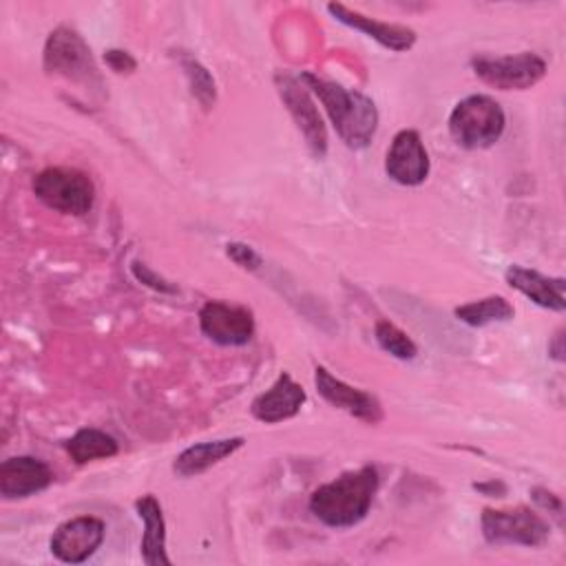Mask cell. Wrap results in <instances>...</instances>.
<instances>
[{"label": "cell", "instance_id": "obj_9", "mask_svg": "<svg viewBox=\"0 0 566 566\" xmlns=\"http://www.w3.org/2000/svg\"><path fill=\"white\" fill-rule=\"evenodd\" d=\"M276 86L281 93V99L285 102L292 119L296 122L301 135L305 137V144L310 153L321 159L327 153V130L318 115V108L310 95V88L303 84L301 77L279 75Z\"/></svg>", "mask_w": 566, "mask_h": 566}, {"label": "cell", "instance_id": "obj_5", "mask_svg": "<svg viewBox=\"0 0 566 566\" xmlns=\"http://www.w3.org/2000/svg\"><path fill=\"white\" fill-rule=\"evenodd\" d=\"M44 71L73 84L102 88V77L84 38L71 27H57L44 42Z\"/></svg>", "mask_w": 566, "mask_h": 566}, {"label": "cell", "instance_id": "obj_6", "mask_svg": "<svg viewBox=\"0 0 566 566\" xmlns=\"http://www.w3.org/2000/svg\"><path fill=\"white\" fill-rule=\"evenodd\" d=\"M482 535L489 544H517L537 548L548 542V522L526 506L515 509H484L480 517Z\"/></svg>", "mask_w": 566, "mask_h": 566}, {"label": "cell", "instance_id": "obj_28", "mask_svg": "<svg viewBox=\"0 0 566 566\" xmlns=\"http://www.w3.org/2000/svg\"><path fill=\"white\" fill-rule=\"evenodd\" d=\"M475 489L482 491V493H486V495H491V497H497L495 493H497V489L504 491V484H500V482H486V484H475Z\"/></svg>", "mask_w": 566, "mask_h": 566}, {"label": "cell", "instance_id": "obj_20", "mask_svg": "<svg viewBox=\"0 0 566 566\" xmlns=\"http://www.w3.org/2000/svg\"><path fill=\"white\" fill-rule=\"evenodd\" d=\"M455 318L460 323H467L471 327H484L489 323H504L511 321L515 310L513 305L504 298V296H486V298H478L464 305H458L453 310Z\"/></svg>", "mask_w": 566, "mask_h": 566}, {"label": "cell", "instance_id": "obj_18", "mask_svg": "<svg viewBox=\"0 0 566 566\" xmlns=\"http://www.w3.org/2000/svg\"><path fill=\"white\" fill-rule=\"evenodd\" d=\"M137 515L144 522V535H142V544H139V553L142 559L148 566H168L170 557L166 555V520L161 513V504L157 502L155 495L146 493L135 502Z\"/></svg>", "mask_w": 566, "mask_h": 566}, {"label": "cell", "instance_id": "obj_4", "mask_svg": "<svg viewBox=\"0 0 566 566\" xmlns=\"http://www.w3.org/2000/svg\"><path fill=\"white\" fill-rule=\"evenodd\" d=\"M31 188L46 208L71 217H84L95 203L93 179L84 170L71 166H49L40 170L33 177Z\"/></svg>", "mask_w": 566, "mask_h": 566}, {"label": "cell", "instance_id": "obj_10", "mask_svg": "<svg viewBox=\"0 0 566 566\" xmlns=\"http://www.w3.org/2000/svg\"><path fill=\"white\" fill-rule=\"evenodd\" d=\"M104 533L106 526L99 517L77 515L55 528L49 548L64 564H82L102 546Z\"/></svg>", "mask_w": 566, "mask_h": 566}, {"label": "cell", "instance_id": "obj_23", "mask_svg": "<svg viewBox=\"0 0 566 566\" xmlns=\"http://www.w3.org/2000/svg\"><path fill=\"white\" fill-rule=\"evenodd\" d=\"M226 254L243 270H259L263 259L261 254L248 245V243H239V241H232V243H226Z\"/></svg>", "mask_w": 566, "mask_h": 566}, {"label": "cell", "instance_id": "obj_3", "mask_svg": "<svg viewBox=\"0 0 566 566\" xmlns=\"http://www.w3.org/2000/svg\"><path fill=\"white\" fill-rule=\"evenodd\" d=\"M506 126L502 106L489 95H469L460 99L449 115V133L453 142L467 150L493 146Z\"/></svg>", "mask_w": 566, "mask_h": 566}, {"label": "cell", "instance_id": "obj_19", "mask_svg": "<svg viewBox=\"0 0 566 566\" xmlns=\"http://www.w3.org/2000/svg\"><path fill=\"white\" fill-rule=\"evenodd\" d=\"M64 451L69 453V458L75 464H88V462H95V460L113 458L119 451V444L111 433H106L102 429L84 427V429L75 431L64 442Z\"/></svg>", "mask_w": 566, "mask_h": 566}, {"label": "cell", "instance_id": "obj_7", "mask_svg": "<svg viewBox=\"0 0 566 566\" xmlns=\"http://www.w3.org/2000/svg\"><path fill=\"white\" fill-rule=\"evenodd\" d=\"M473 73L497 91H526L546 75V62L537 53L522 51L515 55H475Z\"/></svg>", "mask_w": 566, "mask_h": 566}, {"label": "cell", "instance_id": "obj_25", "mask_svg": "<svg viewBox=\"0 0 566 566\" xmlns=\"http://www.w3.org/2000/svg\"><path fill=\"white\" fill-rule=\"evenodd\" d=\"M104 62H106L108 69L115 71V73H133V71L137 69L135 57H133L128 51H122V49H108V51H104Z\"/></svg>", "mask_w": 566, "mask_h": 566}, {"label": "cell", "instance_id": "obj_8", "mask_svg": "<svg viewBox=\"0 0 566 566\" xmlns=\"http://www.w3.org/2000/svg\"><path fill=\"white\" fill-rule=\"evenodd\" d=\"M199 327L206 338L223 347L248 345L254 336L256 323L252 310L226 301H208L199 310Z\"/></svg>", "mask_w": 566, "mask_h": 566}, {"label": "cell", "instance_id": "obj_24", "mask_svg": "<svg viewBox=\"0 0 566 566\" xmlns=\"http://www.w3.org/2000/svg\"><path fill=\"white\" fill-rule=\"evenodd\" d=\"M130 270H133V276H135L139 283H144V285H148V287H153V290H157V292H164V294H175V292H177L175 285H170L166 279H161L155 270H150V268H148L146 263H142V261H133Z\"/></svg>", "mask_w": 566, "mask_h": 566}, {"label": "cell", "instance_id": "obj_27", "mask_svg": "<svg viewBox=\"0 0 566 566\" xmlns=\"http://www.w3.org/2000/svg\"><path fill=\"white\" fill-rule=\"evenodd\" d=\"M548 354L555 358V360H564V329H559L553 340L548 343Z\"/></svg>", "mask_w": 566, "mask_h": 566}, {"label": "cell", "instance_id": "obj_11", "mask_svg": "<svg viewBox=\"0 0 566 566\" xmlns=\"http://www.w3.org/2000/svg\"><path fill=\"white\" fill-rule=\"evenodd\" d=\"M429 153L413 128L398 130L385 157L387 175L400 186H420L429 177Z\"/></svg>", "mask_w": 566, "mask_h": 566}, {"label": "cell", "instance_id": "obj_15", "mask_svg": "<svg viewBox=\"0 0 566 566\" xmlns=\"http://www.w3.org/2000/svg\"><path fill=\"white\" fill-rule=\"evenodd\" d=\"M327 11L345 27L356 29L365 35H369L371 40H376L380 46L389 49V51H409L416 44V31L405 27V24H391V22H380L374 20L360 11L347 9L340 2H329Z\"/></svg>", "mask_w": 566, "mask_h": 566}, {"label": "cell", "instance_id": "obj_2", "mask_svg": "<svg viewBox=\"0 0 566 566\" xmlns=\"http://www.w3.org/2000/svg\"><path fill=\"white\" fill-rule=\"evenodd\" d=\"M303 84L318 97L338 137L349 148H365L378 128V111L371 97L314 73L301 75Z\"/></svg>", "mask_w": 566, "mask_h": 566}, {"label": "cell", "instance_id": "obj_12", "mask_svg": "<svg viewBox=\"0 0 566 566\" xmlns=\"http://www.w3.org/2000/svg\"><path fill=\"white\" fill-rule=\"evenodd\" d=\"M314 385H316V391L332 407L343 409L349 416H354V418H358V420H363L367 424H378L382 420V407H380L376 396L343 382L340 378H336L323 365L314 367Z\"/></svg>", "mask_w": 566, "mask_h": 566}, {"label": "cell", "instance_id": "obj_1", "mask_svg": "<svg viewBox=\"0 0 566 566\" xmlns=\"http://www.w3.org/2000/svg\"><path fill=\"white\" fill-rule=\"evenodd\" d=\"M376 491L378 471L371 464H365L314 489L310 495V511L325 526L349 528L365 520Z\"/></svg>", "mask_w": 566, "mask_h": 566}, {"label": "cell", "instance_id": "obj_13", "mask_svg": "<svg viewBox=\"0 0 566 566\" xmlns=\"http://www.w3.org/2000/svg\"><path fill=\"white\" fill-rule=\"evenodd\" d=\"M53 482L51 467L33 455H13L0 464V495L24 500L44 491Z\"/></svg>", "mask_w": 566, "mask_h": 566}, {"label": "cell", "instance_id": "obj_22", "mask_svg": "<svg viewBox=\"0 0 566 566\" xmlns=\"http://www.w3.org/2000/svg\"><path fill=\"white\" fill-rule=\"evenodd\" d=\"M181 66L186 71V77H188V84H190V93L192 97L203 106V108H210L217 99V86H214V80L210 75V71L195 57H188L184 55L181 57Z\"/></svg>", "mask_w": 566, "mask_h": 566}, {"label": "cell", "instance_id": "obj_26", "mask_svg": "<svg viewBox=\"0 0 566 566\" xmlns=\"http://www.w3.org/2000/svg\"><path fill=\"white\" fill-rule=\"evenodd\" d=\"M531 495H533V500H535L542 509H546L548 513L562 515V500H559L555 493H551V491H546V489H533Z\"/></svg>", "mask_w": 566, "mask_h": 566}, {"label": "cell", "instance_id": "obj_17", "mask_svg": "<svg viewBox=\"0 0 566 566\" xmlns=\"http://www.w3.org/2000/svg\"><path fill=\"white\" fill-rule=\"evenodd\" d=\"M243 444H245V440H243L241 436H234V438H219V440H208V442L190 444L188 449H184V451L175 458L172 471H175L179 478L199 475V473L208 471L210 467L219 464L221 460L230 458L232 453H237Z\"/></svg>", "mask_w": 566, "mask_h": 566}, {"label": "cell", "instance_id": "obj_14", "mask_svg": "<svg viewBox=\"0 0 566 566\" xmlns=\"http://www.w3.org/2000/svg\"><path fill=\"white\" fill-rule=\"evenodd\" d=\"M305 400H307L305 389L287 371H283L270 385V389H265L252 400L250 411L256 420L265 424H276L287 418H294L305 405Z\"/></svg>", "mask_w": 566, "mask_h": 566}, {"label": "cell", "instance_id": "obj_16", "mask_svg": "<svg viewBox=\"0 0 566 566\" xmlns=\"http://www.w3.org/2000/svg\"><path fill=\"white\" fill-rule=\"evenodd\" d=\"M504 279L513 290L522 292L535 305L553 312L566 310V281L562 276L553 279L524 265H509Z\"/></svg>", "mask_w": 566, "mask_h": 566}, {"label": "cell", "instance_id": "obj_21", "mask_svg": "<svg viewBox=\"0 0 566 566\" xmlns=\"http://www.w3.org/2000/svg\"><path fill=\"white\" fill-rule=\"evenodd\" d=\"M374 336H376L378 345H380L387 354H391L394 358L411 360V358H416V354H418L416 343H413L400 327H396V325L389 323V321H378V323L374 325Z\"/></svg>", "mask_w": 566, "mask_h": 566}]
</instances>
